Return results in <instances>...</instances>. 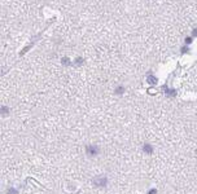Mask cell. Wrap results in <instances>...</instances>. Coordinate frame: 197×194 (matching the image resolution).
I'll return each mask as SVG.
<instances>
[{
    "label": "cell",
    "mask_w": 197,
    "mask_h": 194,
    "mask_svg": "<svg viewBox=\"0 0 197 194\" xmlns=\"http://www.w3.org/2000/svg\"><path fill=\"white\" fill-rule=\"evenodd\" d=\"M143 151L145 154H152L153 153V146H152L151 144H144L143 145Z\"/></svg>",
    "instance_id": "obj_3"
},
{
    "label": "cell",
    "mask_w": 197,
    "mask_h": 194,
    "mask_svg": "<svg viewBox=\"0 0 197 194\" xmlns=\"http://www.w3.org/2000/svg\"><path fill=\"white\" fill-rule=\"evenodd\" d=\"M108 182H109V180H108V177L105 176V175H97V176L92 177V185L95 188H97V189H104V188H106Z\"/></svg>",
    "instance_id": "obj_1"
},
{
    "label": "cell",
    "mask_w": 197,
    "mask_h": 194,
    "mask_svg": "<svg viewBox=\"0 0 197 194\" xmlns=\"http://www.w3.org/2000/svg\"><path fill=\"white\" fill-rule=\"evenodd\" d=\"M86 154H87L88 158H95L97 157L100 154V148L97 145H92V144H90V145H86Z\"/></svg>",
    "instance_id": "obj_2"
},
{
    "label": "cell",
    "mask_w": 197,
    "mask_h": 194,
    "mask_svg": "<svg viewBox=\"0 0 197 194\" xmlns=\"http://www.w3.org/2000/svg\"><path fill=\"white\" fill-rule=\"evenodd\" d=\"M5 194H18V190L13 186H9L7 189V192H5Z\"/></svg>",
    "instance_id": "obj_4"
}]
</instances>
